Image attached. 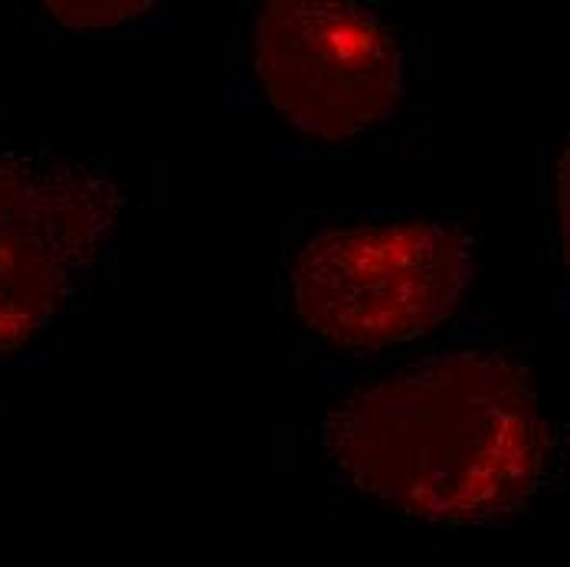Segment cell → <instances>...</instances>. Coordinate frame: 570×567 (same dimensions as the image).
<instances>
[{
  "label": "cell",
  "instance_id": "6da1fadb",
  "mask_svg": "<svg viewBox=\"0 0 570 567\" xmlns=\"http://www.w3.org/2000/svg\"><path fill=\"white\" fill-rule=\"evenodd\" d=\"M344 479L446 528L505 525L551 469V423L531 374L499 351H450L344 398L322 420Z\"/></svg>",
  "mask_w": 570,
  "mask_h": 567
},
{
  "label": "cell",
  "instance_id": "7a4b0ae2",
  "mask_svg": "<svg viewBox=\"0 0 570 567\" xmlns=\"http://www.w3.org/2000/svg\"><path fill=\"white\" fill-rule=\"evenodd\" d=\"M475 266V239L453 224L325 229L292 263V302L315 335L367 354L433 332L459 305Z\"/></svg>",
  "mask_w": 570,
  "mask_h": 567
},
{
  "label": "cell",
  "instance_id": "3957f363",
  "mask_svg": "<svg viewBox=\"0 0 570 567\" xmlns=\"http://www.w3.org/2000/svg\"><path fill=\"white\" fill-rule=\"evenodd\" d=\"M125 204L102 162L0 145V364L69 309L109 250Z\"/></svg>",
  "mask_w": 570,
  "mask_h": 567
},
{
  "label": "cell",
  "instance_id": "277c9868",
  "mask_svg": "<svg viewBox=\"0 0 570 567\" xmlns=\"http://www.w3.org/2000/svg\"><path fill=\"white\" fill-rule=\"evenodd\" d=\"M253 47L273 109L325 141L367 131L403 92L394 33L357 3L273 0L256 17Z\"/></svg>",
  "mask_w": 570,
  "mask_h": 567
},
{
  "label": "cell",
  "instance_id": "5b68a950",
  "mask_svg": "<svg viewBox=\"0 0 570 567\" xmlns=\"http://www.w3.org/2000/svg\"><path fill=\"white\" fill-rule=\"evenodd\" d=\"M155 3L151 0H131V3H47V10L53 13V20L66 27H115L125 20H135L141 13H148Z\"/></svg>",
  "mask_w": 570,
  "mask_h": 567
},
{
  "label": "cell",
  "instance_id": "8992f818",
  "mask_svg": "<svg viewBox=\"0 0 570 567\" xmlns=\"http://www.w3.org/2000/svg\"><path fill=\"white\" fill-rule=\"evenodd\" d=\"M558 214H561V246L570 273V141L558 158Z\"/></svg>",
  "mask_w": 570,
  "mask_h": 567
}]
</instances>
